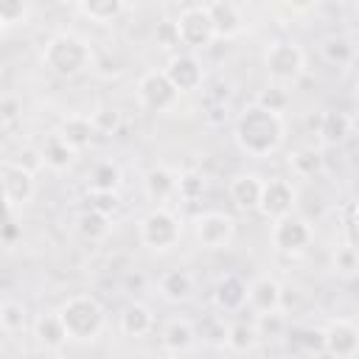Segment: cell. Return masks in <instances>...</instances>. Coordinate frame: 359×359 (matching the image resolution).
I'll return each mask as SVG.
<instances>
[{"instance_id": "36", "label": "cell", "mask_w": 359, "mask_h": 359, "mask_svg": "<svg viewBox=\"0 0 359 359\" xmlns=\"http://www.w3.org/2000/svg\"><path fill=\"white\" fill-rule=\"evenodd\" d=\"M177 194H180V199H185V202L199 199V196L205 194V177H202L199 171H182V174H180V182H177Z\"/></svg>"}, {"instance_id": "22", "label": "cell", "mask_w": 359, "mask_h": 359, "mask_svg": "<svg viewBox=\"0 0 359 359\" xmlns=\"http://www.w3.org/2000/svg\"><path fill=\"white\" fill-rule=\"evenodd\" d=\"M261 342V334H258V325L255 320H236L227 325V337H224V348L233 351V353H252Z\"/></svg>"}, {"instance_id": "14", "label": "cell", "mask_w": 359, "mask_h": 359, "mask_svg": "<svg viewBox=\"0 0 359 359\" xmlns=\"http://www.w3.org/2000/svg\"><path fill=\"white\" fill-rule=\"evenodd\" d=\"M168 73V79L177 84L180 93H191V90H199L202 81H205V73H202V65L194 53H177L168 59V65L163 67Z\"/></svg>"}, {"instance_id": "25", "label": "cell", "mask_w": 359, "mask_h": 359, "mask_svg": "<svg viewBox=\"0 0 359 359\" xmlns=\"http://www.w3.org/2000/svg\"><path fill=\"white\" fill-rule=\"evenodd\" d=\"M154 328V314L146 303H129L121 311V331L126 337H146Z\"/></svg>"}, {"instance_id": "8", "label": "cell", "mask_w": 359, "mask_h": 359, "mask_svg": "<svg viewBox=\"0 0 359 359\" xmlns=\"http://www.w3.org/2000/svg\"><path fill=\"white\" fill-rule=\"evenodd\" d=\"M177 28H180L182 48H188V50H202V48H208L216 39V28H213V20H210L208 6H191V8H185L180 14V20H177Z\"/></svg>"}, {"instance_id": "32", "label": "cell", "mask_w": 359, "mask_h": 359, "mask_svg": "<svg viewBox=\"0 0 359 359\" xmlns=\"http://www.w3.org/2000/svg\"><path fill=\"white\" fill-rule=\"evenodd\" d=\"M353 45L345 39V36H328L325 42H323V56L331 62V65H337V67H345V65H351L353 62Z\"/></svg>"}, {"instance_id": "46", "label": "cell", "mask_w": 359, "mask_h": 359, "mask_svg": "<svg viewBox=\"0 0 359 359\" xmlns=\"http://www.w3.org/2000/svg\"><path fill=\"white\" fill-rule=\"evenodd\" d=\"M286 3H289V8L297 11V14H306V11H311V8L317 6V0H286Z\"/></svg>"}, {"instance_id": "44", "label": "cell", "mask_w": 359, "mask_h": 359, "mask_svg": "<svg viewBox=\"0 0 359 359\" xmlns=\"http://www.w3.org/2000/svg\"><path fill=\"white\" fill-rule=\"evenodd\" d=\"M22 238V227L17 224V210H6V224H3V244L14 247Z\"/></svg>"}, {"instance_id": "13", "label": "cell", "mask_w": 359, "mask_h": 359, "mask_svg": "<svg viewBox=\"0 0 359 359\" xmlns=\"http://www.w3.org/2000/svg\"><path fill=\"white\" fill-rule=\"evenodd\" d=\"M247 309L252 314H269V311H280L283 309V289L275 278L261 275L255 280H250L247 286Z\"/></svg>"}, {"instance_id": "37", "label": "cell", "mask_w": 359, "mask_h": 359, "mask_svg": "<svg viewBox=\"0 0 359 359\" xmlns=\"http://www.w3.org/2000/svg\"><path fill=\"white\" fill-rule=\"evenodd\" d=\"M28 17V0H0V25L8 31Z\"/></svg>"}, {"instance_id": "16", "label": "cell", "mask_w": 359, "mask_h": 359, "mask_svg": "<svg viewBox=\"0 0 359 359\" xmlns=\"http://www.w3.org/2000/svg\"><path fill=\"white\" fill-rule=\"evenodd\" d=\"M247 280H241L238 275H224L219 278L216 289H213V303L219 306V311H241L247 309Z\"/></svg>"}, {"instance_id": "26", "label": "cell", "mask_w": 359, "mask_h": 359, "mask_svg": "<svg viewBox=\"0 0 359 359\" xmlns=\"http://www.w3.org/2000/svg\"><path fill=\"white\" fill-rule=\"evenodd\" d=\"M351 115L345 112H323L320 115V123H317V135L323 143H342L348 135H351Z\"/></svg>"}, {"instance_id": "5", "label": "cell", "mask_w": 359, "mask_h": 359, "mask_svg": "<svg viewBox=\"0 0 359 359\" xmlns=\"http://www.w3.org/2000/svg\"><path fill=\"white\" fill-rule=\"evenodd\" d=\"M0 185H3L6 210H20L36 194V171H31V168L14 163L11 157H6L3 165H0Z\"/></svg>"}, {"instance_id": "9", "label": "cell", "mask_w": 359, "mask_h": 359, "mask_svg": "<svg viewBox=\"0 0 359 359\" xmlns=\"http://www.w3.org/2000/svg\"><path fill=\"white\" fill-rule=\"evenodd\" d=\"M311 238H314L311 224L294 213H286L272 222V244L283 255H300L311 244Z\"/></svg>"}, {"instance_id": "11", "label": "cell", "mask_w": 359, "mask_h": 359, "mask_svg": "<svg viewBox=\"0 0 359 359\" xmlns=\"http://www.w3.org/2000/svg\"><path fill=\"white\" fill-rule=\"evenodd\" d=\"M323 334H325V353L328 356H339V359L359 356V325L356 323L337 317L323 328Z\"/></svg>"}, {"instance_id": "38", "label": "cell", "mask_w": 359, "mask_h": 359, "mask_svg": "<svg viewBox=\"0 0 359 359\" xmlns=\"http://www.w3.org/2000/svg\"><path fill=\"white\" fill-rule=\"evenodd\" d=\"M90 118H93L98 135H115L118 126H121V112L115 107H98Z\"/></svg>"}, {"instance_id": "3", "label": "cell", "mask_w": 359, "mask_h": 359, "mask_svg": "<svg viewBox=\"0 0 359 359\" xmlns=\"http://www.w3.org/2000/svg\"><path fill=\"white\" fill-rule=\"evenodd\" d=\"M59 317L67 328V337L76 342H90L101 334L107 317H104V306L93 297V294H73L62 309Z\"/></svg>"}, {"instance_id": "17", "label": "cell", "mask_w": 359, "mask_h": 359, "mask_svg": "<svg viewBox=\"0 0 359 359\" xmlns=\"http://www.w3.org/2000/svg\"><path fill=\"white\" fill-rule=\"evenodd\" d=\"M196 337H199V331L194 328V323H188L185 317H174L163 325L160 342L168 353H188V351H194Z\"/></svg>"}, {"instance_id": "20", "label": "cell", "mask_w": 359, "mask_h": 359, "mask_svg": "<svg viewBox=\"0 0 359 359\" xmlns=\"http://www.w3.org/2000/svg\"><path fill=\"white\" fill-rule=\"evenodd\" d=\"M177 182H180V174H177L174 168H168V165H154V168H149L146 177H143V191H146V196H149L151 202L163 205L168 196L177 194Z\"/></svg>"}, {"instance_id": "33", "label": "cell", "mask_w": 359, "mask_h": 359, "mask_svg": "<svg viewBox=\"0 0 359 359\" xmlns=\"http://www.w3.org/2000/svg\"><path fill=\"white\" fill-rule=\"evenodd\" d=\"M292 342L303 353H325V334H323V328H297V331H292Z\"/></svg>"}, {"instance_id": "24", "label": "cell", "mask_w": 359, "mask_h": 359, "mask_svg": "<svg viewBox=\"0 0 359 359\" xmlns=\"http://www.w3.org/2000/svg\"><path fill=\"white\" fill-rule=\"evenodd\" d=\"M160 294L171 303H185L194 297V275L185 269H168L160 278Z\"/></svg>"}, {"instance_id": "27", "label": "cell", "mask_w": 359, "mask_h": 359, "mask_svg": "<svg viewBox=\"0 0 359 359\" xmlns=\"http://www.w3.org/2000/svg\"><path fill=\"white\" fill-rule=\"evenodd\" d=\"M28 325V309L20 303V300H3L0 303V331L6 337H14L20 331H25Z\"/></svg>"}, {"instance_id": "30", "label": "cell", "mask_w": 359, "mask_h": 359, "mask_svg": "<svg viewBox=\"0 0 359 359\" xmlns=\"http://www.w3.org/2000/svg\"><path fill=\"white\" fill-rule=\"evenodd\" d=\"M121 182V168L112 160H101L90 171V188L93 191H115Z\"/></svg>"}, {"instance_id": "21", "label": "cell", "mask_w": 359, "mask_h": 359, "mask_svg": "<svg viewBox=\"0 0 359 359\" xmlns=\"http://www.w3.org/2000/svg\"><path fill=\"white\" fill-rule=\"evenodd\" d=\"M59 135H62L76 151H81V149H87V146L93 143V137H95L98 132H95V123H93L90 115H79V112H73V115L62 118V123H59Z\"/></svg>"}, {"instance_id": "41", "label": "cell", "mask_w": 359, "mask_h": 359, "mask_svg": "<svg viewBox=\"0 0 359 359\" xmlns=\"http://www.w3.org/2000/svg\"><path fill=\"white\" fill-rule=\"evenodd\" d=\"M154 39H157V45H160V48H165V50L180 48L182 42H180V28H177V20H163V22L157 25V31H154Z\"/></svg>"}, {"instance_id": "43", "label": "cell", "mask_w": 359, "mask_h": 359, "mask_svg": "<svg viewBox=\"0 0 359 359\" xmlns=\"http://www.w3.org/2000/svg\"><path fill=\"white\" fill-rule=\"evenodd\" d=\"M11 160H14V163H20V165H25V168H31V171L45 168V160H42L39 146H22V149L17 151V157H11Z\"/></svg>"}, {"instance_id": "4", "label": "cell", "mask_w": 359, "mask_h": 359, "mask_svg": "<svg viewBox=\"0 0 359 359\" xmlns=\"http://www.w3.org/2000/svg\"><path fill=\"white\" fill-rule=\"evenodd\" d=\"M137 236H140L143 247H149L154 252H165V250H171L180 241V222H177V216L168 208L157 205L154 210H149L140 219Z\"/></svg>"}, {"instance_id": "2", "label": "cell", "mask_w": 359, "mask_h": 359, "mask_svg": "<svg viewBox=\"0 0 359 359\" xmlns=\"http://www.w3.org/2000/svg\"><path fill=\"white\" fill-rule=\"evenodd\" d=\"M93 62H95V53H93L90 42H84L81 36H76L70 31L53 34L42 50V65L53 76H62V79L84 73L87 67H93Z\"/></svg>"}, {"instance_id": "40", "label": "cell", "mask_w": 359, "mask_h": 359, "mask_svg": "<svg viewBox=\"0 0 359 359\" xmlns=\"http://www.w3.org/2000/svg\"><path fill=\"white\" fill-rule=\"evenodd\" d=\"M334 269L342 272V275L359 272V250L356 247H339L334 252Z\"/></svg>"}, {"instance_id": "10", "label": "cell", "mask_w": 359, "mask_h": 359, "mask_svg": "<svg viewBox=\"0 0 359 359\" xmlns=\"http://www.w3.org/2000/svg\"><path fill=\"white\" fill-rule=\"evenodd\" d=\"M194 230H196V238H199L202 247H208V250H222V247H227V244L233 241V236H236V222H233V216H227V213L210 210V213L196 216Z\"/></svg>"}, {"instance_id": "45", "label": "cell", "mask_w": 359, "mask_h": 359, "mask_svg": "<svg viewBox=\"0 0 359 359\" xmlns=\"http://www.w3.org/2000/svg\"><path fill=\"white\" fill-rule=\"evenodd\" d=\"M17 112H20V104H17V98H11V95H6L3 98V126L8 129L11 123H14V118H17Z\"/></svg>"}, {"instance_id": "6", "label": "cell", "mask_w": 359, "mask_h": 359, "mask_svg": "<svg viewBox=\"0 0 359 359\" xmlns=\"http://www.w3.org/2000/svg\"><path fill=\"white\" fill-rule=\"evenodd\" d=\"M303 65H306L303 50H300L294 42H289V39L272 42V45L266 48V53H264V67H266L269 79L278 81V84H292V81H297L300 73H303Z\"/></svg>"}, {"instance_id": "35", "label": "cell", "mask_w": 359, "mask_h": 359, "mask_svg": "<svg viewBox=\"0 0 359 359\" xmlns=\"http://www.w3.org/2000/svg\"><path fill=\"white\" fill-rule=\"evenodd\" d=\"M289 163H292V171H294L297 177H314V174L323 168L320 151H314V149H297Z\"/></svg>"}, {"instance_id": "18", "label": "cell", "mask_w": 359, "mask_h": 359, "mask_svg": "<svg viewBox=\"0 0 359 359\" xmlns=\"http://www.w3.org/2000/svg\"><path fill=\"white\" fill-rule=\"evenodd\" d=\"M208 11H210L213 28H216V39H233L241 34L244 20L233 0H213V3H208Z\"/></svg>"}, {"instance_id": "42", "label": "cell", "mask_w": 359, "mask_h": 359, "mask_svg": "<svg viewBox=\"0 0 359 359\" xmlns=\"http://www.w3.org/2000/svg\"><path fill=\"white\" fill-rule=\"evenodd\" d=\"M87 202H90V208H95V210H101V213H115V208H118V194L115 191H93L90 188V194H87Z\"/></svg>"}, {"instance_id": "34", "label": "cell", "mask_w": 359, "mask_h": 359, "mask_svg": "<svg viewBox=\"0 0 359 359\" xmlns=\"http://www.w3.org/2000/svg\"><path fill=\"white\" fill-rule=\"evenodd\" d=\"M261 107H266V109H272V112H286V107H289V93H286V84H278V81H272L269 87H264L261 93H258V98H255Z\"/></svg>"}, {"instance_id": "7", "label": "cell", "mask_w": 359, "mask_h": 359, "mask_svg": "<svg viewBox=\"0 0 359 359\" xmlns=\"http://www.w3.org/2000/svg\"><path fill=\"white\" fill-rule=\"evenodd\" d=\"M180 95L182 93L177 90V84L168 79L165 70H149L137 81V98L151 112H171L177 107Z\"/></svg>"}, {"instance_id": "15", "label": "cell", "mask_w": 359, "mask_h": 359, "mask_svg": "<svg viewBox=\"0 0 359 359\" xmlns=\"http://www.w3.org/2000/svg\"><path fill=\"white\" fill-rule=\"evenodd\" d=\"M261 191H264V180L258 174H236L227 185L230 202L238 210H258L261 202Z\"/></svg>"}, {"instance_id": "1", "label": "cell", "mask_w": 359, "mask_h": 359, "mask_svg": "<svg viewBox=\"0 0 359 359\" xmlns=\"http://www.w3.org/2000/svg\"><path fill=\"white\" fill-rule=\"evenodd\" d=\"M283 135H286L283 115L261 107L258 101L244 107L241 115L236 118V143L250 157H269L272 151L280 149Z\"/></svg>"}, {"instance_id": "28", "label": "cell", "mask_w": 359, "mask_h": 359, "mask_svg": "<svg viewBox=\"0 0 359 359\" xmlns=\"http://www.w3.org/2000/svg\"><path fill=\"white\" fill-rule=\"evenodd\" d=\"M202 112H205V121L219 126L227 121V87L216 84L213 90H205L202 95Z\"/></svg>"}, {"instance_id": "19", "label": "cell", "mask_w": 359, "mask_h": 359, "mask_svg": "<svg viewBox=\"0 0 359 359\" xmlns=\"http://www.w3.org/2000/svg\"><path fill=\"white\" fill-rule=\"evenodd\" d=\"M39 151H42L45 168H50V171H67V168L73 165L76 154H79V151L59 135V129L50 132V135H45V140L39 143Z\"/></svg>"}, {"instance_id": "31", "label": "cell", "mask_w": 359, "mask_h": 359, "mask_svg": "<svg viewBox=\"0 0 359 359\" xmlns=\"http://www.w3.org/2000/svg\"><path fill=\"white\" fill-rule=\"evenodd\" d=\"M79 233H81V238H87V241L104 238V236L109 233V216L101 213V210H95V208H90V210L81 213V219H79Z\"/></svg>"}, {"instance_id": "12", "label": "cell", "mask_w": 359, "mask_h": 359, "mask_svg": "<svg viewBox=\"0 0 359 359\" xmlns=\"http://www.w3.org/2000/svg\"><path fill=\"white\" fill-rule=\"evenodd\" d=\"M294 208V188L289 180H280V177H272V180H264V191H261V202H258V210L275 222L286 213H292Z\"/></svg>"}, {"instance_id": "29", "label": "cell", "mask_w": 359, "mask_h": 359, "mask_svg": "<svg viewBox=\"0 0 359 359\" xmlns=\"http://www.w3.org/2000/svg\"><path fill=\"white\" fill-rule=\"evenodd\" d=\"M79 11L93 22H112L123 11V0H79Z\"/></svg>"}, {"instance_id": "39", "label": "cell", "mask_w": 359, "mask_h": 359, "mask_svg": "<svg viewBox=\"0 0 359 359\" xmlns=\"http://www.w3.org/2000/svg\"><path fill=\"white\" fill-rule=\"evenodd\" d=\"M255 325H258L261 339H266V337H283V331H286V317H283L280 311L255 314Z\"/></svg>"}, {"instance_id": "23", "label": "cell", "mask_w": 359, "mask_h": 359, "mask_svg": "<svg viewBox=\"0 0 359 359\" xmlns=\"http://www.w3.org/2000/svg\"><path fill=\"white\" fill-rule=\"evenodd\" d=\"M34 337H36V342L45 348V351H59L70 337H67V328H65V323H62V317H59V311L56 314H42L39 320H36V325H34Z\"/></svg>"}]
</instances>
